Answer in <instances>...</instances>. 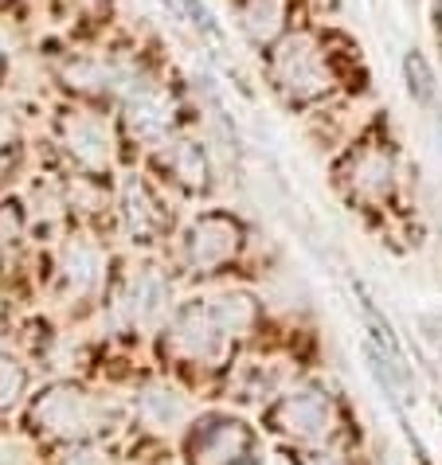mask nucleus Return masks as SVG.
I'll list each match as a JSON object with an SVG mask.
<instances>
[{"label":"nucleus","instance_id":"nucleus-17","mask_svg":"<svg viewBox=\"0 0 442 465\" xmlns=\"http://www.w3.org/2000/svg\"><path fill=\"white\" fill-rule=\"evenodd\" d=\"M176 5H180V12H185V16L192 20V28L204 35V44L212 47L219 59H227V35H224V28L216 24L212 12H207L204 0H176Z\"/></svg>","mask_w":442,"mask_h":465},{"label":"nucleus","instance_id":"nucleus-21","mask_svg":"<svg viewBox=\"0 0 442 465\" xmlns=\"http://www.w3.org/2000/svg\"><path fill=\"white\" fill-rule=\"evenodd\" d=\"M302 465H345L337 454H306V461Z\"/></svg>","mask_w":442,"mask_h":465},{"label":"nucleus","instance_id":"nucleus-13","mask_svg":"<svg viewBox=\"0 0 442 465\" xmlns=\"http://www.w3.org/2000/svg\"><path fill=\"white\" fill-rule=\"evenodd\" d=\"M168 173H173L185 188H204L207 184V157H204V149L196 145V141H176L173 149H168Z\"/></svg>","mask_w":442,"mask_h":465},{"label":"nucleus","instance_id":"nucleus-4","mask_svg":"<svg viewBox=\"0 0 442 465\" xmlns=\"http://www.w3.org/2000/svg\"><path fill=\"white\" fill-rule=\"evenodd\" d=\"M239 251V227L236 219L227 215H204L188 227V242H185V254L196 270H216L224 266L227 258H236Z\"/></svg>","mask_w":442,"mask_h":465},{"label":"nucleus","instance_id":"nucleus-7","mask_svg":"<svg viewBox=\"0 0 442 465\" xmlns=\"http://www.w3.org/2000/svg\"><path fill=\"white\" fill-rule=\"evenodd\" d=\"M63 141H67L71 157L86 164V169H106L110 164V153H114V141H110V129L95 114H71L63 122Z\"/></svg>","mask_w":442,"mask_h":465},{"label":"nucleus","instance_id":"nucleus-6","mask_svg":"<svg viewBox=\"0 0 442 465\" xmlns=\"http://www.w3.org/2000/svg\"><path fill=\"white\" fill-rule=\"evenodd\" d=\"M32 422H40L47 434H59V438L83 434V430H90V422H95V407H90L86 395L55 387V391H47L40 403L32 407Z\"/></svg>","mask_w":442,"mask_h":465},{"label":"nucleus","instance_id":"nucleus-23","mask_svg":"<svg viewBox=\"0 0 442 465\" xmlns=\"http://www.w3.org/2000/svg\"><path fill=\"white\" fill-rule=\"evenodd\" d=\"M435 20H438V35H442V0H435Z\"/></svg>","mask_w":442,"mask_h":465},{"label":"nucleus","instance_id":"nucleus-15","mask_svg":"<svg viewBox=\"0 0 442 465\" xmlns=\"http://www.w3.org/2000/svg\"><path fill=\"white\" fill-rule=\"evenodd\" d=\"M387 184H392V161H387V153H364L353 169V188L376 200L387 192Z\"/></svg>","mask_w":442,"mask_h":465},{"label":"nucleus","instance_id":"nucleus-2","mask_svg":"<svg viewBox=\"0 0 442 465\" xmlns=\"http://www.w3.org/2000/svg\"><path fill=\"white\" fill-rule=\"evenodd\" d=\"M275 79L282 86V94L306 102L333 86V71L325 63L321 47L314 44V35H290L275 51Z\"/></svg>","mask_w":442,"mask_h":465},{"label":"nucleus","instance_id":"nucleus-14","mask_svg":"<svg viewBox=\"0 0 442 465\" xmlns=\"http://www.w3.org/2000/svg\"><path fill=\"white\" fill-rule=\"evenodd\" d=\"M141 415H146L153 426H176L188 415V403L173 391V387L153 383V387H146V395H141Z\"/></svg>","mask_w":442,"mask_h":465},{"label":"nucleus","instance_id":"nucleus-24","mask_svg":"<svg viewBox=\"0 0 442 465\" xmlns=\"http://www.w3.org/2000/svg\"><path fill=\"white\" fill-rule=\"evenodd\" d=\"M165 8H168V12H180V5H176V0H165Z\"/></svg>","mask_w":442,"mask_h":465},{"label":"nucleus","instance_id":"nucleus-10","mask_svg":"<svg viewBox=\"0 0 442 465\" xmlns=\"http://www.w3.org/2000/svg\"><path fill=\"white\" fill-rule=\"evenodd\" d=\"M243 28L255 44H275L286 32V16H290V0H243L239 5Z\"/></svg>","mask_w":442,"mask_h":465},{"label":"nucleus","instance_id":"nucleus-5","mask_svg":"<svg viewBox=\"0 0 442 465\" xmlns=\"http://www.w3.org/2000/svg\"><path fill=\"white\" fill-rule=\"evenodd\" d=\"M278 426L294 438H309V442H321L333 430V403L321 387H306V391H294L282 399L278 407Z\"/></svg>","mask_w":442,"mask_h":465},{"label":"nucleus","instance_id":"nucleus-9","mask_svg":"<svg viewBox=\"0 0 442 465\" xmlns=\"http://www.w3.org/2000/svg\"><path fill=\"white\" fill-rule=\"evenodd\" d=\"M168 309V282L161 274H137L126 286V317L134 325H157Z\"/></svg>","mask_w":442,"mask_h":465},{"label":"nucleus","instance_id":"nucleus-19","mask_svg":"<svg viewBox=\"0 0 442 465\" xmlns=\"http://www.w3.org/2000/svg\"><path fill=\"white\" fill-rule=\"evenodd\" d=\"M0 235H8V242L20 235V212L12 208V203H8L5 212H0Z\"/></svg>","mask_w":442,"mask_h":465},{"label":"nucleus","instance_id":"nucleus-16","mask_svg":"<svg viewBox=\"0 0 442 465\" xmlns=\"http://www.w3.org/2000/svg\"><path fill=\"white\" fill-rule=\"evenodd\" d=\"M403 74H407V94L419 102V106H431L435 102V71H431V63L423 59V51H407L403 55Z\"/></svg>","mask_w":442,"mask_h":465},{"label":"nucleus","instance_id":"nucleus-20","mask_svg":"<svg viewBox=\"0 0 442 465\" xmlns=\"http://www.w3.org/2000/svg\"><path fill=\"white\" fill-rule=\"evenodd\" d=\"M67 465H106V461H102V454H90V450H83V454L67 458Z\"/></svg>","mask_w":442,"mask_h":465},{"label":"nucleus","instance_id":"nucleus-22","mask_svg":"<svg viewBox=\"0 0 442 465\" xmlns=\"http://www.w3.org/2000/svg\"><path fill=\"white\" fill-rule=\"evenodd\" d=\"M12 169V153H5V149H0V176H5Z\"/></svg>","mask_w":442,"mask_h":465},{"label":"nucleus","instance_id":"nucleus-8","mask_svg":"<svg viewBox=\"0 0 442 465\" xmlns=\"http://www.w3.org/2000/svg\"><path fill=\"white\" fill-rule=\"evenodd\" d=\"M126 122H129V134L134 137L161 141L176 122L173 98L161 94V90H141V94H134V102L126 106Z\"/></svg>","mask_w":442,"mask_h":465},{"label":"nucleus","instance_id":"nucleus-1","mask_svg":"<svg viewBox=\"0 0 442 465\" xmlns=\"http://www.w3.org/2000/svg\"><path fill=\"white\" fill-rule=\"evenodd\" d=\"M251 321L246 297H219L212 305H196L176 321L173 348L188 360H219L227 352V337Z\"/></svg>","mask_w":442,"mask_h":465},{"label":"nucleus","instance_id":"nucleus-12","mask_svg":"<svg viewBox=\"0 0 442 465\" xmlns=\"http://www.w3.org/2000/svg\"><path fill=\"white\" fill-rule=\"evenodd\" d=\"M122 215H126V227L134 231V235H153V231L161 227V212L153 208V196L137 176H129L122 184Z\"/></svg>","mask_w":442,"mask_h":465},{"label":"nucleus","instance_id":"nucleus-3","mask_svg":"<svg viewBox=\"0 0 442 465\" xmlns=\"http://www.w3.org/2000/svg\"><path fill=\"white\" fill-rule=\"evenodd\" d=\"M251 454V430L243 422H204L188 438L192 465H243Z\"/></svg>","mask_w":442,"mask_h":465},{"label":"nucleus","instance_id":"nucleus-18","mask_svg":"<svg viewBox=\"0 0 442 465\" xmlns=\"http://www.w3.org/2000/svg\"><path fill=\"white\" fill-rule=\"evenodd\" d=\"M24 391V371L12 360H0V407H12Z\"/></svg>","mask_w":442,"mask_h":465},{"label":"nucleus","instance_id":"nucleus-11","mask_svg":"<svg viewBox=\"0 0 442 465\" xmlns=\"http://www.w3.org/2000/svg\"><path fill=\"white\" fill-rule=\"evenodd\" d=\"M102 266H106V258L95 242H71L67 254H63V274H67V286L71 290H95L102 282Z\"/></svg>","mask_w":442,"mask_h":465}]
</instances>
